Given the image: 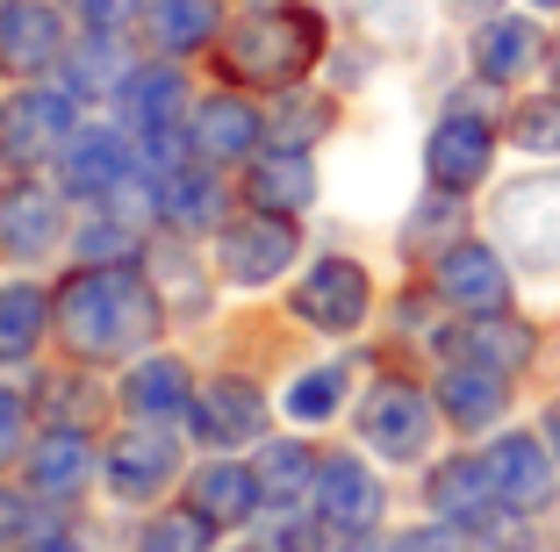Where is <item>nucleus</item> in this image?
<instances>
[{
	"label": "nucleus",
	"instance_id": "obj_1",
	"mask_svg": "<svg viewBox=\"0 0 560 552\" xmlns=\"http://www.w3.org/2000/svg\"><path fill=\"white\" fill-rule=\"evenodd\" d=\"M58 324H66L72 352L116 359V352H130L137 338L159 330V302H151V287H144V280H130L122 266H101V273H80L66 287Z\"/></svg>",
	"mask_w": 560,
	"mask_h": 552
},
{
	"label": "nucleus",
	"instance_id": "obj_2",
	"mask_svg": "<svg viewBox=\"0 0 560 552\" xmlns=\"http://www.w3.org/2000/svg\"><path fill=\"white\" fill-rule=\"evenodd\" d=\"M316 44H324L316 15H259V22H245V30L231 36V72L266 80V86H288V80H302V66L316 58Z\"/></svg>",
	"mask_w": 560,
	"mask_h": 552
},
{
	"label": "nucleus",
	"instance_id": "obj_3",
	"mask_svg": "<svg viewBox=\"0 0 560 552\" xmlns=\"http://www.w3.org/2000/svg\"><path fill=\"white\" fill-rule=\"evenodd\" d=\"M495 237L503 251L532 266V273H553L560 266V179H517L495 201Z\"/></svg>",
	"mask_w": 560,
	"mask_h": 552
},
{
	"label": "nucleus",
	"instance_id": "obj_4",
	"mask_svg": "<svg viewBox=\"0 0 560 552\" xmlns=\"http://www.w3.org/2000/svg\"><path fill=\"white\" fill-rule=\"evenodd\" d=\"M360 438L374 445L381 459H417L431 445V402L410 380H381L360 402Z\"/></svg>",
	"mask_w": 560,
	"mask_h": 552
},
{
	"label": "nucleus",
	"instance_id": "obj_5",
	"mask_svg": "<svg viewBox=\"0 0 560 552\" xmlns=\"http://www.w3.org/2000/svg\"><path fill=\"white\" fill-rule=\"evenodd\" d=\"M481 467H489L503 509H517V517H539V509L553 503V481H560V473H553V445L511 431V438H495L489 453H481Z\"/></svg>",
	"mask_w": 560,
	"mask_h": 552
},
{
	"label": "nucleus",
	"instance_id": "obj_6",
	"mask_svg": "<svg viewBox=\"0 0 560 552\" xmlns=\"http://www.w3.org/2000/svg\"><path fill=\"white\" fill-rule=\"evenodd\" d=\"M489 158H495V130L481 122V115H445L439 130H431L424 144V173L439 195H467V187H481L489 179Z\"/></svg>",
	"mask_w": 560,
	"mask_h": 552
},
{
	"label": "nucleus",
	"instance_id": "obj_7",
	"mask_svg": "<svg viewBox=\"0 0 560 552\" xmlns=\"http://www.w3.org/2000/svg\"><path fill=\"white\" fill-rule=\"evenodd\" d=\"M439 294L467 316H495L511 309V266L489 244H453V251H439Z\"/></svg>",
	"mask_w": 560,
	"mask_h": 552
},
{
	"label": "nucleus",
	"instance_id": "obj_8",
	"mask_svg": "<svg viewBox=\"0 0 560 552\" xmlns=\"http://www.w3.org/2000/svg\"><path fill=\"white\" fill-rule=\"evenodd\" d=\"M366 273L352 259H324V266H310V280H302V294H295V316L302 324H316V330H360V316H366Z\"/></svg>",
	"mask_w": 560,
	"mask_h": 552
},
{
	"label": "nucleus",
	"instance_id": "obj_9",
	"mask_svg": "<svg viewBox=\"0 0 560 552\" xmlns=\"http://www.w3.org/2000/svg\"><path fill=\"white\" fill-rule=\"evenodd\" d=\"M72 137V101L58 94H15L0 115V158L8 165H36Z\"/></svg>",
	"mask_w": 560,
	"mask_h": 552
},
{
	"label": "nucleus",
	"instance_id": "obj_10",
	"mask_svg": "<svg viewBox=\"0 0 560 552\" xmlns=\"http://www.w3.org/2000/svg\"><path fill=\"white\" fill-rule=\"evenodd\" d=\"M288 259H295V230H288V215H245V223L223 230V266H231V280H273L288 273Z\"/></svg>",
	"mask_w": 560,
	"mask_h": 552
},
{
	"label": "nucleus",
	"instance_id": "obj_11",
	"mask_svg": "<svg viewBox=\"0 0 560 552\" xmlns=\"http://www.w3.org/2000/svg\"><path fill=\"white\" fill-rule=\"evenodd\" d=\"M431 509H439L453 531H481V524L503 517V495H495L481 459H445V467L431 473Z\"/></svg>",
	"mask_w": 560,
	"mask_h": 552
},
{
	"label": "nucleus",
	"instance_id": "obj_12",
	"mask_svg": "<svg viewBox=\"0 0 560 552\" xmlns=\"http://www.w3.org/2000/svg\"><path fill=\"white\" fill-rule=\"evenodd\" d=\"M316 503H324L330 524L366 531V524L381 517V481H374V473H366L352 453H338V459H324V467H316Z\"/></svg>",
	"mask_w": 560,
	"mask_h": 552
},
{
	"label": "nucleus",
	"instance_id": "obj_13",
	"mask_svg": "<svg viewBox=\"0 0 560 552\" xmlns=\"http://www.w3.org/2000/svg\"><path fill=\"white\" fill-rule=\"evenodd\" d=\"M539 50H546V36H539V22H525V15H495V22H481V36H475V72L481 80H525L532 66H539Z\"/></svg>",
	"mask_w": 560,
	"mask_h": 552
},
{
	"label": "nucleus",
	"instance_id": "obj_14",
	"mask_svg": "<svg viewBox=\"0 0 560 552\" xmlns=\"http://www.w3.org/2000/svg\"><path fill=\"white\" fill-rule=\"evenodd\" d=\"M58 15L50 8H36V0H8L0 8V66H15V72H44L50 58H58Z\"/></svg>",
	"mask_w": 560,
	"mask_h": 552
},
{
	"label": "nucleus",
	"instance_id": "obj_15",
	"mask_svg": "<svg viewBox=\"0 0 560 552\" xmlns=\"http://www.w3.org/2000/svg\"><path fill=\"white\" fill-rule=\"evenodd\" d=\"M532 324H517V316H475V324L460 330V338H453V359H467V366H489V374H517V366H525L532 359Z\"/></svg>",
	"mask_w": 560,
	"mask_h": 552
},
{
	"label": "nucleus",
	"instance_id": "obj_16",
	"mask_svg": "<svg viewBox=\"0 0 560 552\" xmlns=\"http://www.w3.org/2000/svg\"><path fill=\"white\" fill-rule=\"evenodd\" d=\"M503 402H511L503 374H489V366H467V359L439 380V409H445V423H460V431H489V423L503 416Z\"/></svg>",
	"mask_w": 560,
	"mask_h": 552
},
{
	"label": "nucleus",
	"instance_id": "obj_17",
	"mask_svg": "<svg viewBox=\"0 0 560 552\" xmlns=\"http://www.w3.org/2000/svg\"><path fill=\"white\" fill-rule=\"evenodd\" d=\"M173 467H180V445L165 438V431H130V438L116 445V495H137V503H144V495H159L165 481H173Z\"/></svg>",
	"mask_w": 560,
	"mask_h": 552
},
{
	"label": "nucleus",
	"instance_id": "obj_18",
	"mask_svg": "<svg viewBox=\"0 0 560 552\" xmlns=\"http://www.w3.org/2000/svg\"><path fill=\"white\" fill-rule=\"evenodd\" d=\"M252 209H266V215H302L310 209V195H316V173H310V158L302 151H273V158H259L252 165Z\"/></svg>",
	"mask_w": 560,
	"mask_h": 552
},
{
	"label": "nucleus",
	"instance_id": "obj_19",
	"mask_svg": "<svg viewBox=\"0 0 560 552\" xmlns=\"http://www.w3.org/2000/svg\"><path fill=\"white\" fill-rule=\"evenodd\" d=\"M0 244L15 259H44L50 244H58V201L36 195V187H15V195L0 201Z\"/></svg>",
	"mask_w": 560,
	"mask_h": 552
},
{
	"label": "nucleus",
	"instance_id": "obj_20",
	"mask_svg": "<svg viewBox=\"0 0 560 552\" xmlns=\"http://www.w3.org/2000/svg\"><path fill=\"white\" fill-rule=\"evenodd\" d=\"M201 438H215V445H245V438H259V423H266V409H259V395L252 388H237V380H215L209 395H201Z\"/></svg>",
	"mask_w": 560,
	"mask_h": 552
},
{
	"label": "nucleus",
	"instance_id": "obj_21",
	"mask_svg": "<svg viewBox=\"0 0 560 552\" xmlns=\"http://www.w3.org/2000/svg\"><path fill=\"white\" fill-rule=\"evenodd\" d=\"M252 137H259V115H252L237 94L209 101V108L195 115V144H201V158H245Z\"/></svg>",
	"mask_w": 560,
	"mask_h": 552
},
{
	"label": "nucleus",
	"instance_id": "obj_22",
	"mask_svg": "<svg viewBox=\"0 0 560 552\" xmlns=\"http://www.w3.org/2000/svg\"><path fill=\"white\" fill-rule=\"evenodd\" d=\"M122 173H130V151H122V137H108V130L72 137V151H66V179L80 187V195H101V187H116Z\"/></svg>",
	"mask_w": 560,
	"mask_h": 552
},
{
	"label": "nucleus",
	"instance_id": "obj_23",
	"mask_svg": "<svg viewBox=\"0 0 560 552\" xmlns=\"http://www.w3.org/2000/svg\"><path fill=\"white\" fill-rule=\"evenodd\" d=\"M252 503H259V473H245V467H209V473H195V509L209 524H237Z\"/></svg>",
	"mask_w": 560,
	"mask_h": 552
},
{
	"label": "nucleus",
	"instance_id": "obj_24",
	"mask_svg": "<svg viewBox=\"0 0 560 552\" xmlns=\"http://www.w3.org/2000/svg\"><path fill=\"white\" fill-rule=\"evenodd\" d=\"M130 409L137 416H173V409H187V366H173V359L137 366L130 374Z\"/></svg>",
	"mask_w": 560,
	"mask_h": 552
},
{
	"label": "nucleus",
	"instance_id": "obj_25",
	"mask_svg": "<svg viewBox=\"0 0 560 552\" xmlns=\"http://www.w3.org/2000/svg\"><path fill=\"white\" fill-rule=\"evenodd\" d=\"M86 467H94V453H86V438H72V431L36 445V488H44V495H72V488L86 481Z\"/></svg>",
	"mask_w": 560,
	"mask_h": 552
},
{
	"label": "nucleus",
	"instance_id": "obj_26",
	"mask_svg": "<svg viewBox=\"0 0 560 552\" xmlns=\"http://www.w3.org/2000/svg\"><path fill=\"white\" fill-rule=\"evenodd\" d=\"M36 330H44V294H36V287H8V294H0V359L30 352Z\"/></svg>",
	"mask_w": 560,
	"mask_h": 552
},
{
	"label": "nucleus",
	"instance_id": "obj_27",
	"mask_svg": "<svg viewBox=\"0 0 560 552\" xmlns=\"http://www.w3.org/2000/svg\"><path fill=\"white\" fill-rule=\"evenodd\" d=\"M310 453L302 445H273V453L259 459V495H273V503H302V488H310Z\"/></svg>",
	"mask_w": 560,
	"mask_h": 552
},
{
	"label": "nucleus",
	"instance_id": "obj_28",
	"mask_svg": "<svg viewBox=\"0 0 560 552\" xmlns=\"http://www.w3.org/2000/svg\"><path fill=\"white\" fill-rule=\"evenodd\" d=\"M346 380H352L346 366H316V374H302L295 388H288V409H295L302 423H324L330 409L346 402Z\"/></svg>",
	"mask_w": 560,
	"mask_h": 552
},
{
	"label": "nucleus",
	"instance_id": "obj_29",
	"mask_svg": "<svg viewBox=\"0 0 560 552\" xmlns=\"http://www.w3.org/2000/svg\"><path fill=\"white\" fill-rule=\"evenodd\" d=\"M215 36V8L209 0H165L159 8V44H173V50H195V44H209Z\"/></svg>",
	"mask_w": 560,
	"mask_h": 552
},
{
	"label": "nucleus",
	"instance_id": "obj_30",
	"mask_svg": "<svg viewBox=\"0 0 560 552\" xmlns=\"http://www.w3.org/2000/svg\"><path fill=\"white\" fill-rule=\"evenodd\" d=\"M511 144L525 151H560V94H539L511 115Z\"/></svg>",
	"mask_w": 560,
	"mask_h": 552
},
{
	"label": "nucleus",
	"instance_id": "obj_31",
	"mask_svg": "<svg viewBox=\"0 0 560 552\" xmlns=\"http://www.w3.org/2000/svg\"><path fill=\"white\" fill-rule=\"evenodd\" d=\"M137 552H209V517H201V509H195V517H187V509H180V517H159Z\"/></svg>",
	"mask_w": 560,
	"mask_h": 552
},
{
	"label": "nucleus",
	"instance_id": "obj_32",
	"mask_svg": "<svg viewBox=\"0 0 560 552\" xmlns=\"http://www.w3.org/2000/svg\"><path fill=\"white\" fill-rule=\"evenodd\" d=\"M165 209L180 215V223H209V209H215V187L209 179H187V173H173V187H165Z\"/></svg>",
	"mask_w": 560,
	"mask_h": 552
},
{
	"label": "nucleus",
	"instance_id": "obj_33",
	"mask_svg": "<svg viewBox=\"0 0 560 552\" xmlns=\"http://www.w3.org/2000/svg\"><path fill=\"white\" fill-rule=\"evenodd\" d=\"M288 552H352V531L330 517H310V524H288Z\"/></svg>",
	"mask_w": 560,
	"mask_h": 552
},
{
	"label": "nucleus",
	"instance_id": "obj_34",
	"mask_svg": "<svg viewBox=\"0 0 560 552\" xmlns=\"http://www.w3.org/2000/svg\"><path fill=\"white\" fill-rule=\"evenodd\" d=\"M72 8V22H86L94 36H108L116 22H130V0H66Z\"/></svg>",
	"mask_w": 560,
	"mask_h": 552
},
{
	"label": "nucleus",
	"instance_id": "obj_35",
	"mask_svg": "<svg viewBox=\"0 0 560 552\" xmlns=\"http://www.w3.org/2000/svg\"><path fill=\"white\" fill-rule=\"evenodd\" d=\"M388 552H460V531L445 524V531H402Z\"/></svg>",
	"mask_w": 560,
	"mask_h": 552
},
{
	"label": "nucleus",
	"instance_id": "obj_36",
	"mask_svg": "<svg viewBox=\"0 0 560 552\" xmlns=\"http://www.w3.org/2000/svg\"><path fill=\"white\" fill-rule=\"evenodd\" d=\"M15 438H22V402L0 388V459H15Z\"/></svg>",
	"mask_w": 560,
	"mask_h": 552
},
{
	"label": "nucleus",
	"instance_id": "obj_37",
	"mask_svg": "<svg viewBox=\"0 0 560 552\" xmlns=\"http://www.w3.org/2000/svg\"><path fill=\"white\" fill-rule=\"evenodd\" d=\"M366 8H374V15L388 22V15H402V8H410V0H366Z\"/></svg>",
	"mask_w": 560,
	"mask_h": 552
},
{
	"label": "nucleus",
	"instance_id": "obj_38",
	"mask_svg": "<svg viewBox=\"0 0 560 552\" xmlns=\"http://www.w3.org/2000/svg\"><path fill=\"white\" fill-rule=\"evenodd\" d=\"M546 438H553V459H560V402L546 409Z\"/></svg>",
	"mask_w": 560,
	"mask_h": 552
},
{
	"label": "nucleus",
	"instance_id": "obj_39",
	"mask_svg": "<svg viewBox=\"0 0 560 552\" xmlns=\"http://www.w3.org/2000/svg\"><path fill=\"white\" fill-rule=\"evenodd\" d=\"M44 552H80V545H44Z\"/></svg>",
	"mask_w": 560,
	"mask_h": 552
},
{
	"label": "nucleus",
	"instance_id": "obj_40",
	"mask_svg": "<svg viewBox=\"0 0 560 552\" xmlns=\"http://www.w3.org/2000/svg\"><path fill=\"white\" fill-rule=\"evenodd\" d=\"M532 8H560V0H532Z\"/></svg>",
	"mask_w": 560,
	"mask_h": 552
},
{
	"label": "nucleus",
	"instance_id": "obj_41",
	"mask_svg": "<svg viewBox=\"0 0 560 552\" xmlns=\"http://www.w3.org/2000/svg\"><path fill=\"white\" fill-rule=\"evenodd\" d=\"M259 8H273V0H259Z\"/></svg>",
	"mask_w": 560,
	"mask_h": 552
}]
</instances>
